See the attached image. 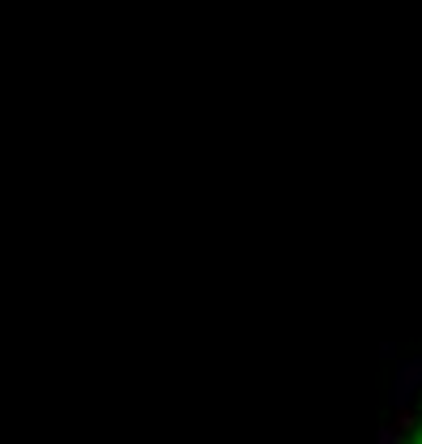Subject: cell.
<instances>
[{"instance_id":"6da1fadb","label":"cell","mask_w":422,"mask_h":444,"mask_svg":"<svg viewBox=\"0 0 422 444\" xmlns=\"http://www.w3.org/2000/svg\"><path fill=\"white\" fill-rule=\"evenodd\" d=\"M414 444H422V436H418V440H414Z\"/></svg>"}]
</instances>
